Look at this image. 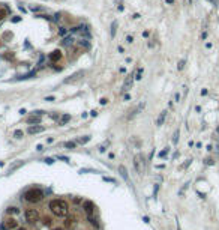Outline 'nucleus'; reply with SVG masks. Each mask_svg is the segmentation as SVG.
Returning a JSON list of instances; mask_svg holds the SVG:
<instances>
[{"label":"nucleus","instance_id":"9b49d317","mask_svg":"<svg viewBox=\"0 0 219 230\" xmlns=\"http://www.w3.org/2000/svg\"><path fill=\"white\" fill-rule=\"evenodd\" d=\"M65 226L68 227V229H75V226H77V218L74 217V215H71V217H68L66 218V221H65Z\"/></svg>","mask_w":219,"mask_h":230},{"label":"nucleus","instance_id":"f03ea898","mask_svg":"<svg viewBox=\"0 0 219 230\" xmlns=\"http://www.w3.org/2000/svg\"><path fill=\"white\" fill-rule=\"evenodd\" d=\"M24 200L29 203H39L44 199V191L41 188H30L24 192Z\"/></svg>","mask_w":219,"mask_h":230},{"label":"nucleus","instance_id":"b1692460","mask_svg":"<svg viewBox=\"0 0 219 230\" xmlns=\"http://www.w3.org/2000/svg\"><path fill=\"white\" fill-rule=\"evenodd\" d=\"M33 75H36V72H30V74H26V75H20L17 80H27V78H32Z\"/></svg>","mask_w":219,"mask_h":230},{"label":"nucleus","instance_id":"c756f323","mask_svg":"<svg viewBox=\"0 0 219 230\" xmlns=\"http://www.w3.org/2000/svg\"><path fill=\"white\" fill-rule=\"evenodd\" d=\"M57 160H62V161H65V163H69V158H68V156H63V155H59Z\"/></svg>","mask_w":219,"mask_h":230},{"label":"nucleus","instance_id":"37998d69","mask_svg":"<svg viewBox=\"0 0 219 230\" xmlns=\"http://www.w3.org/2000/svg\"><path fill=\"white\" fill-rule=\"evenodd\" d=\"M90 114H92V116L95 117V116H98V111H96V110H93V111H90Z\"/></svg>","mask_w":219,"mask_h":230},{"label":"nucleus","instance_id":"a211bd4d","mask_svg":"<svg viewBox=\"0 0 219 230\" xmlns=\"http://www.w3.org/2000/svg\"><path fill=\"white\" fill-rule=\"evenodd\" d=\"M119 172H120V174H122V178H123L125 181H128V172H126V169H125V165H119Z\"/></svg>","mask_w":219,"mask_h":230},{"label":"nucleus","instance_id":"72a5a7b5","mask_svg":"<svg viewBox=\"0 0 219 230\" xmlns=\"http://www.w3.org/2000/svg\"><path fill=\"white\" fill-rule=\"evenodd\" d=\"M177 140H179V131L174 132V137H173V141H174V143H177Z\"/></svg>","mask_w":219,"mask_h":230},{"label":"nucleus","instance_id":"4c0bfd02","mask_svg":"<svg viewBox=\"0 0 219 230\" xmlns=\"http://www.w3.org/2000/svg\"><path fill=\"white\" fill-rule=\"evenodd\" d=\"M104 181H107V182H113V183H116V179H113V178H104Z\"/></svg>","mask_w":219,"mask_h":230},{"label":"nucleus","instance_id":"a19ab883","mask_svg":"<svg viewBox=\"0 0 219 230\" xmlns=\"http://www.w3.org/2000/svg\"><path fill=\"white\" fill-rule=\"evenodd\" d=\"M123 99H125V101H129V99H131V95H129V93H126V95L123 96Z\"/></svg>","mask_w":219,"mask_h":230},{"label":"nucleus","instance_id":"de8ad7c7","mask_svg":"<svg viewBox=\"0 0 219 230\" xmlns=\"http://www.w3.org/2000/svg\"><path fill=\"white\" fill-rule=\"evenodd\" d=\"M117 51L119 53H123V47H117Z\"/></svg>","mask_w":219,"mask_h":230},{"label":"nucleus","instance_id":"473e14b6","mask_svg":"<svg viewBox=\"0 0 219 230\" xmlns=\"http://www.w3.org/2000/svg\"><path fill=\"white\" fill-rule=\"evenodd\" d=\"M44 224H45V226H50V224H51V218L45 217V218H44Z\"/></svg>","mask_w":219,"mask_h":230},{"label":"nucleus","instance_id":"aec40b11","mask_svg":"<svg viewBox=\"0 0 219 230\" xmlns=\"http://www.w3.org/2000/svg\"><path fill=\"white\" fill-rule=\"evenodd\" d=\"M116 30H117V21H113L111 23V38L116 36Z\"/></svg>","mask_w":219,"mask_h":230},{"label":"nucleus","instance_id":"dca6fc26","mask_svg":"<svg viewBox=\"0 0 219 230\" xmlns=\"http://www.w3.org/2000/svg\"><path fill=\"white\" fill-rule=\"evenodd\" d=\"M74 41H75L74 36H72V35H69V36H65V38H63V42H62V44H63L65 47H69V45H72V44H74Z\"/></svg>","mask_w":219,"mask_h":230},{"label":"nucleus","instance_id":"8fccbe9b","mask_svg":"<svg viewBox=\"0 0 219 230\" xmlns=\"http://www.w3.org/2000/svg\"><path fill=\"white\" fill-rule=\"evenodd\" d=\"M18 230H26V229H18Z\"/></svg>","mask_w":219,"mask_h":230},{"label":"nucleus","instance_id":"c85d7f7f","mask_svg":"<svg viewBox=\"0 0 219 230\" xmlns=\"http://www.w3.org/2000/svg\"><path fill=\"white\" fill-rule=\"evenodd\" d=\"M38 17H39V18H45V20H48V21H51V20H53L50 15H45V14H41V15H38Z\"/></svg>","mask_w":219,"mask_h":230},{"label":"nucleus","instance_id":"bb28decb","mask_svg":"<svg viewBox=\"0 0 219 230\" xmlns=\"http://www.w3.org/2000/svg\"><path fill=\"white\" fill-rule=\"evenodd\" d=\"M66 32H68V29H65V27H60V30H59V35H60V36H65V35H66Z\"/></svg>","mask_w":219,"mask_h":230},{"label":"nucleus","instance_id":"6e6552de","mask_svg":"<svg viewBox=\"0 0 219 230\" xmlns=\"http://www.w3.org/2000/svg\"><path fill=\"white\" fill-rule=\"evenodd\" d=\"M132 81H134V74H131V75H128V78L125 80L123 87H122V92H128L131 87H132Z\"/></svg>","mask_w":219,"mask_h":230},{"label":"nucleus","instance_id":"423d86ee","mask_svg":"<svg viewBox=\"0 0 219 230\" xmlns=\"http://www.w3.org/2000/svg\"><path fill=\"white\" fill-rule=\"evenodd\" d=\"M83 209L86 211L87 215H93V212H95V205H93V202L86 200V202L83 203Z\"/></svg>","mask_w":219,"mask_h":230},{"label":"nucleus","instance_id":"1a4fd4ad","mask_svg":"<svg viewBox=\"0 0 219 230\" xmlns=\"http://www.w3.org/2000/svg\"><path fill=\"white\" fill-rule=\"evenodd\" d=\"M144 107H146V104H144V102H141V104H138L137 107H135V108H134L132 111H131V113L128 114V119H134V117H135L137 114H138L140 111H141V110H143Z\"/></svg>","mask_w":219,"mask_h":230},{"label":"nucleus","instance_id":"39448f33","mask_svg":"<svg viewBox=\"0 0 219 230\" xmlns=\"http://www.w3.org/2000/svg\"><path fill=\"white\" fill-rule=\"evenodd\" d=\"M24 215H26V220H27L29 223H32V224L36 223V221L39 220V212L36 209H27Z\"/></svg>","mask_w":219,"mask_h":230},{"label":"nucleus","instance_id":"c9c22d12","mask_svg":"<svg viewBox=\"0 0 219 230\" xmlns=\"http://www.w3.org/2000/svg\"><path fill=\"white\" fill-rule=\"evenodd\" d=\"M126 42L128 44H132L134 42V36H132V35H131V36H126Z\"/></svg>","mask_w":219,"mask_h":230},{"label":"nucleus","instance_id":"ea45409f","mask_svg":"<svg viewBox=\"0 0 219 230\" xmlns=\"http://www.w3.org/2000/svg\"><path fill=\"white\" fill-rule=\"evenodd\" d=\"M51 117H53V119H60V116H59L57 113H53V114H51Z\"/></svg>","mask_w":219,"mask_h":230},{"label":"nucleus","instance_id":"09e8293b","mask_svg":"<svg viewBox=\"0 0 219 230\" xmlns=\"http://www.w3.org/2000/svg\"><path fill=\"white\" fill-rule=\"evenodd\" d=\"M54 230H62V229H54Z\"/></svg>","mask_w":219,"mask_h":230},{"label":"nucleus","instance_id":"2f4dec72","mask_svg":"<svg viewBox=\"0 0 219 230\" xmlns=\"http://www.w3.org/2000/svg\"><path fill=\"white\" fill-rule=\"evenodd\" d=\"M44 163H47V164H54V160H53V158H45V160H44Z\"/></svg>","mask_w":219,"mask_h":230},{"label":"nucleus","instance_id":"58836bf2","mask_svg":"<svg viewBox=\"0 0 219 230\" xmlns=\"http://www.w3.org/2000/svg\"><path fill=\"white\" fill-rule=\"evenodd\" d=\"M20 20H21V17H14V18H12V21H14V23H18Z\"/></svg>","mask_w":219,"mask_h":230},{"label":"nucleus","instance_id":"2eb2a0df","mask_svg":"<svg viewBox=\"0 0 219 230\" xmlns=\"http://www.w3.org/2000/svg\"><path fill=\"white\" fill-rule=\"evenodd\" d=\"M71 120V114H63V116H60V119H59V125L62 126V125H66V123Z\"/></svg>","mask_w":219,"mask_h":230},{"label":"nucleus","instance_id":"f257e3e1","mask_svg":"<svg viewBox=\"0 0 219 230\" xmlns=\"http://www.w3.org/2000/svg\"><path fill=\"white\" fill-rule=\"evenodd\" d=\"M50 211L54 214L56 217L62 218V217H68V203L65 200H59V199H54L50 202Z\"/></svg>","mask_w":219,"mask_h":230},{"label":"nucleus","instance_id":"ddd939ff","mask_svg":"<svg viewBox=\"0 0 219 230\" xmlns=\"http://www.w3.org/2000/svg\"><path fill=\"white\" fill-rule=\"evenodd\" d=\"M48 59L53 62V63H54V62H57V60H60V59H62V53H60L59 50H54L53 53H50Z\"/></svg>","mask_w":219,"mask_h":230},{"label":"nucleus","instance_id":"20e7f679","mask_svg":"<svg viewBox=\"0 0 219 230\" xmlns=\"http://www.w3.org/2000/svg\"><path fill=\"white\" fill-rule=\"evenodd\" d=\"M17 227H18V223H17L15 218H6L2 221L0 230H15Z\"/></svg>","mask_w":219,"mask_h":230},{"label":"nucleus","instance_id":"5701e85b","mask_svg":"<svg viewBox=\"0 0 219 230\" xmlns=\"http://www.w3.org/2000/svg\"><path fill=\"white\" fill-rule=\"evenodd\" d=\"M87 217H89V221H90V224H92V226H95L96 229L99 227V224H98V221H96V218H95L93 215H87Z\"/></svg>","mask_w":219,"mask_h":230},{"label":"nucleus","instance_id":"393cba45","mask_svg":"<svg viewBox=\"0 0 219 230\" xmlns=\"http://www.w3.org/2000/svg\"><path fill=\"white\" fill-rule=\"evenodd\" d=\"M23 135H24L23 129H15V131H14V137H17V138H23Z\"/></svg>","mask_w":219,"mask_h":230},{"label":"nucleus","instance_id":"4468645a","mask_svg":"<svg viewBox=\"0 0 219 230\" xmlns=\"http://www.w3.org/2000/svg\"><path fill=\"white\" fill-rule=\"evenodd\" d=\"M27 123H29V125H39V123H41V116L33 114V116H30L27 119Z\"/></svg>","mask_w":219,"mask_h":230},{"label":"nucleus","instance_id":"a18cd8bd","mask_svg":"<svg viewBox=\"0 0 219 230\" xmlns=\"http://www.w3.org/2000/svg\"><path fill=\"white\" fill-rule=\"evenodd\" d=\"M36 150H38V152H41V150H42V145H38V146H36Z\"/></svg>","mask_w":219,"mask_h":230},{"label":"nucleus","instance_id":"c03bdc74","mask_svg":"<svg viewBox=\"0 0 219 230\" xmlns=\"http://www.w3.org/2000/svg\"><path fill=\"white\" fill-rule=\"evenodd\" d=\"M45 101H54V96H48V98H45Z\"/></svg>","mask_w":219,"mask_h":230},{"label":"nucleus","instance_id":"7ed1b4c3","mask_svg":"<svg viewBox=\"0 0 219 230\" xmlns=\"http://www.w3.org/2000/svg\"><path fill=\"white\" fill-rule=\"evenodd\" d=\"M134 167H135L138 174H143L146 172V160H144V156L141 154H137L134 156Z\"/></svg>","mask_w":219,"mask_h":230},{"label":"nucleus","instance_id":"6ab92c4d","mask_svg":"<svg viewBox=\"0 0 219 230\" xmlns=\"http://www.w3.org/2000/svg\"><path fill=\"white\" fill-rule=\"evenodd\" d=\"M8 17V8H0V21H3Z\"/></svg>","mask_w":219,"mask_h":230},{"label":"nucleus","instance_id":"a878e982","mask_svg":"<svg viewBox=\"0 0 219 230\" xmlns=\"http://www.w3.org/2000/svg\"><path fill=\"white\" fill-rule=\"evenodd\" d=\"M77 146V141H66L65 143V147H68V149H74Z\"/></svg>","mask_w":219,"mask_h":230},{"label":"nucleus","instance_id":"cd10ccee","mask_svg":"<svg viewBox=\"0 0 219 230\" xmlns=\"http://www.w3.org/2000/svg\"><path fill=\"white\" fill-rule=\"evenodd\" d=\"M141 75H143V69L140 68V69L137 71V75H135V78H137V80H140V78H141Z\"/></svg>","mask_w":219,"mask_h":230},{"label":"nucleus","instance_id":"7c9ffc66","mask_svg":"<svg viewBox=\"0 0 219 230\" xmlns=\"http://www.w3.org/2000/svg\"><path fill=\"white\" fill-rule=\"evenodd\" d=\"M107 146H108V141H105V143L99 147V152H105V147H107Z\"/></svg>","mask_w":219,"mask_h":230},{"label":"nucleus","instance_id":"4be33fe9","mask_svg":"<svg viewBox=\"0 0 219 230\" xmlns=\"http://www.w3.org/2000/svg\"><path fill=\"white\" fill-rule=\"evenodd\" d=\"M6 212H8L9 215H11V214H20V209H18V208H15V206H11V208H8V209H6Z\"/></svg>","mask_w":219,"mask_h":230},{"label":"nucleus","instance_id":"e433bc0d","mask_svg":"<svg viewBox=\"0 0 219 230\" xmlns=\"http://www.w3.org/2000/svg\"><path fill=\"white\" fill-rule=\"evenodd\" d=\"M30 9H32V11H35V12H36V11H44V8H36V6H30Z\"/></svg>","mask_w":219,"mask_h":230},{"label":"nucleus","instance_id":"49530a36","mask_svg":"<svg viewBox=\"0 0 219 230\" xmlns=\"http://www.w3.org/2000/svg\"><path fill=\"white\" fill-rule=\"evenodd\" d=\"M183 65H185V62H183V60H182V62H180V63H179V69H182V68H183Z\"/></svg>","mask_w":219,"mask_h":230},{"label":"nucleus","instance_id":"f704fd0d","mask_svg":"<svg viewBox=\"0 0 219 230\" xmlns=\"http://www.w3.org/2000/svg\"><path fill=\"white\" fill-rule=\"evenodd\" d=\"M167 154H168V147H167V149H164V150H162V152L159 154V156H161V158H164V156H165V155H167Z\"/></svg>","mask_w":219,"mask_h":230},{"label":"nucleus","instance_id":"79ce46f5","mask_svg":"<svg viewBox=\"0 0 219 230\" xmlns=\"http://www.w3.org/2000/svg\"><path fill=\"white\" fill-rule=\"evenodd\" d=\"M107 102H108V99H107V98H102V99H101V104H102V105H105Z\"/></svg>","mask_w":219,"mask_h":230},{"label":"nucleus","instance_id":"f8f14e48","mask_svg":"<svg viewBox=\"0 0 219 230\" xmlns=\"http://www.w3.org/2000/svg\"><path fill=\"white\" fill-rule=\"evenodd\" d=\"M44 131H45V128L39 126V125H35V126L30 125L29 129H27V132H29V134H32V135H33V134H39V132H44Z\"/></svg>","mask_w":219,"mask_h":230},{"label":"nucleus","instance_id":"412c9836","mask_svg":"<svg viewBox=\"0 0 219 230\" xmlns=\"http://www.w3.org/2000/svg\"><path fill=\"white\" fill-rule=\"evenodd\" d=\"M90 138H92L90 135H84V137H80L77 141H78V143H81V145H86L87 141H90Z\"/></svg>","mask_w":219,"mask_h":230},{"label":"nucleus","instance_id":"0eeeda50","mask_svg":"<svg viewBox=\"0 0 219 230\" xmlns=\"http://www.w3.org/2000/svg\"><path fill=\"white\" fill-rule=\"evenodd\" d=\"M23 165H24V161H15V163H12L9 167H8V172L6 173L8 174H12L15 170H18L20 167H23Z\"/></svg>","mask_w":219,"mask_h":230},{"label":"nucleus","instance_id":"9d476101","mask_svg":"<svg viewBox=\"0 0 219 230\" xmlns=\"http://www.w3.org/2000/svg\"><path fill=\"white\" fill-rule=\"evenodd\" d=\"M84 75V72L83 71H78V72H75V74H72L69 78H66L65 80V83H74V81H77V80H80V78Z\"/></svg>","mask_w":219,"mask_h":230},{"label":"nucleus","instance_id":"f3484780","mask_svg":"<svg viewBox=\"0 0 219 230\" xmlns=\"http://www.w3.org/2000/svg\"><path fill=\"white\" fill-rule=\"evenodd\" d=\"M165 117H167V111H162V113L159 114V117H158V120H156V125L161 126L162 123H164V120H165Z\"/></svg>","mask_w":219,"mask_h":230}]
</instances>
